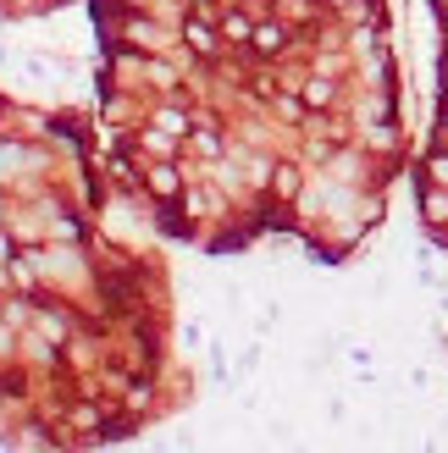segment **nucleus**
<instances>
[{
	"instance_id": "nucleus-1",
	"label": "nucleus",
	"mask_w": 448,
	"mask_h": 453,
	"mask_svg": "<svg viewBox=\"0 0 448 453\" xmlns=\"http://www.w3.org/2000/svg\"><path fill=\"white\" fill-rule=\"evenodd\" d=\"M188 398L160 254L105 222L89 133L45 116L0 128V437L94 453Z\"/></svg>"
}]
</instances>
